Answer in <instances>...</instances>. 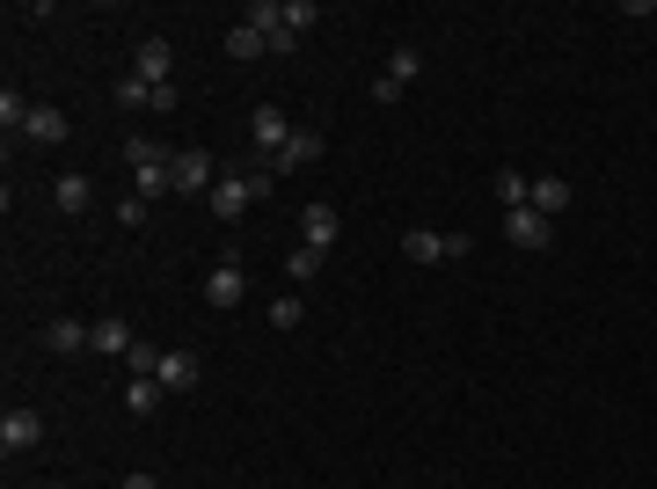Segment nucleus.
<instances>
[{"label":"nucleus","mask_w":657,"mask_h":489,"mask_svg":"<svg viewBox=\"0 0 657 489\" xmlns=\"http://www.w3.org/2000/svg\"><path fill=\"white\" fill-rule=\"evenodd\" d=\"M212 183H219V169H212V154H205V147L175 154V169H169V191L175 197H212Z\"/></svg>","instance_id":"obj_1"},{"label":"nucleus","mask_w":657,"mask_h":489,"mask_svg":"<svg viewBox=\"0 0 657 489\" xmlns=\"http://www.w3.org/2000/svg\"><path fill=\"white\" fill-rule=\"evenodd\" d=\"M337 234H343V212L329 205V197H307V212H300V242L329 256V248H337Z\"/></svg>","instance_id":"obj_2"},{"label":"nucleus","mask_w":657,"mask_h":489,"mask_svg":"<svg viewBox=\"0 0 657 489\" xmlns=\"http://www.w3.org/2000/svg\"><path fill=\"white\" fill-rule=\"evenodd\" d=\"M205 299H212V307H242V299H248V270H242V256H219V264L205 270Z\"/></svg>","instance_id":"obj_3"},{"label":"nucleus","mask_w":657,"mask_h":489,"mask_svg":"<svg viewBox=\"0 0 657 489\" xmlns=\"http://www.w3.org/2000/svg\"><path fill=\"white\" fill-rule=\"evenodd\" d=\"M504 242L526 248V256H540V248L556 242V220H540L534 205H519V212H504Z\"/></svg>","instance_id":"obj_4"},{"label":"nucleus","mask_w":657,"mask_h":489,"mask_svg":"<svg viewBox=\"0 0 657 489\" xmlns=\"http://www.w3.org/2000/svg\"><path fill=\"white\" fill-rule=\"evenodd\" d=\"M285 139H292V124H285V110H278V102L248 110V147H256V154H270V161H278V154H285Z\"/></svg>","instance_id":"obj_5"},{"label":"nucleus","mask_w":657,"mask_h":489,"mask_svg":"<svg viewBox=\"0 0 657 489\" xmlns=\"http://www.w3.org/2000/svg\"><path fill=\"white\" fill-rule=\"evenodd\" d=\"M132 74H139L146 88H169V74H175V45H169V37H146V45L132 51Z\"/></svg>","instance_id":"obj_6"},{"label":"nucleus","mask_w":657,"mask_h":489,"mask_svg":"<svg viewBox=\"0 0 657 489\" xmlns=\"http://www.w3.org/2000/svg\"><path fill=\"white\" fill-rule=\"evenodd\" d=\"M37 439H45V416H37V409H8V416H0V453H8V461L29 453Z\"/></svg>","instance_id":"obj_7"},{"label":"nucleus","mask_w":657,"mask_h":489,"mask_svg":"<svg viewBox=\"0 0 657 489\" xmlns=\"http://www.w3.org/2000/svg\"><path fill=\"white\" fill-rule=\"evenodd\" d=\"M205 205H212V220H227V227H234V220L248 212V205H256V191H248V175H219Z\"/></svg>","instance_id":"obj_8"},{"label":"nucleus","mask_w":657,"mask_h":489,"mask_svg":"<svg viewBox=\"0 0 657 489\" xmlns=\"http://www.w3.org/2000/svg\"><path fill=\"white\" fill-rule=\"evenodd\" d=\"M321 154H329V139H321V132H292V139H285V154H278L270 169H278V175H292V169H315Z\"/></svg>","instance_id":"obj_9"},{"label":"nucleus","mask_w":657,"mask_h":489,"mask_svg":"<svg viewBox=\"0 0 657 489\" xmlns=\"http://www.w3.org/2000/svg\"><path fill=\"white\" fill-rule=\"evenodd\" d=\"M51 205H59L66 220H81V212L96 205V183H88V175H59V183H51Z\"/></svg>","instance_id":"obj_10"},{"label":"nucleus","mask_w":657,"mask_h":489,"mask_svg":"<svg viewBox=\"0 0 657 489\" xmlns=\"http://www.w3.org/2000/svg\"><path fill=\"white\" fill-rule=\"evenodd\" d=\"M23 139H29V147H59V139H66V110L37 102V110H29V124H23Z\"/></svg>","instance_id":"obj_11"},{"label":"nucleus","mask_w":657,"mask_h":489,"mask_svg":"<svg viewBox=\"0 0 657 489\" xmlns=\"http://www.w3.org/2000/svg\"><path fill=\"white\" fill-rule=\"evenodd\" d=\"M526 205H534L540 220H556V212H570V205H577V191H570L562 175H540V183H534V197H526Z\"/></svg>","instance_id":"obj_12"},{"label":"nucleus","mask_w":657,"mask_h":489,"mask_svg":"<svg viewBox=\"0 0 657 489\" xmlns=\"http://www.w3.org/2000/svg\"><path fill=\"white\" fill-rule=\"evenodd\" d=\"M154 380H161L169 394H191L197 388V358L191 351H161V372H154Z\"/></svg>","instance_id":"obj_13"},{"label":"nucleus","mask_w":657,"mask_h":489,"mask_svg":"<svg viewBox=\"0 0 657 489\" xmlns=\"http://www.w3.org/2000/svg\"><path fill=\"white\" fill-rule=\"evenodd\" d=\"M132 343H139V337H132V321H124V315H96V351H102V358H124Z\"/></svg>","instance_id":"obj_14"},{"label":"nucleus","mask_w":657,"mask_h":489,"mask_svg":"<svg viewBox=\"0 0 657 489\" xmlns=\"http://www.w3.org/2000/svg\"><path fill=\"white\" fill-rule=\"evenodd\" d=\"M45 351H96V321H51Z\"/></svg>","instance_id":"obj_15"},{"label":"nucleus","mask_w":657,"mask_h":489,"mask_svg":"<svg viewBox=\"0 0 657 489\" xmlns=\"http://www.w3.org/2000/svg\"><path fill=\"white\" fill-rule=\"evenodd\" d=\"M402 256H410V264H446V234H431V227H410V234H402Z\"/></svg>","instance_id":"obj_16"},{"label":"nucleus","mask_w":657,"mask_h":489,"mask_svg":"<svg viewBox=\"0 0 657 489\" xmlns=\"http://www.w3.org/2000/svg\"><path fill=\"white\" fill-rule=\"evenodd\" d=\"M489 191H497V205H504V212H519V205L534 197V183H526L519 169H497V183H489Z\"/></svg>","instance_id":"obj_17"},{"label":"nucleus","mask_w":657,"mask_h":489,"mask_svg":"<svg viewBox=\"0 0 657 489\" xmlns=\"http://www.w3.org/2000/svg\"><path fill=\"white\" fill-rule=\"evenodd\" d=\"M161 394H169L161 380H124V409H132V416H154V409H161Z\"/></svg>","instance_id":"obj_18"},{"label":"nucleus","mask_w":657,"mask_h":489,"mask_svg":"<svg viewBox=\"0 0 657 489\" xmlns=\"http://www.w3.org/2000/svg\"><path fill=\"white\" fill-rule=\"evenodd\" d=\"M264 51H270V37H264V29H248V23H234V29H227V59H264Z\"/></svg>","instance_id":"obj_19"},{"label":"nucleus","mask_w":657,"mask_h":489,"mask_svg":"<svg viewBox=\"0 0 657 489\" xmlns=\"http://www.w3.org/2000/svg\"><path fill=\"white\" fill-rule=\"evenodd\" d=\"M416 74H424V51H416V45H394L388 51V81H394V88H410Z\"/></svg>","instance_id":"obj_20"},{"label":"nucleus","mask_w":657,"mask_h":489,"mask_svg":"<svg viewBox=\"0 0 657 489\" xmlns=\"http://www.w3.org/2000/svg\"><path fill=\"white\" fill-rule=\"evenodd\" d=\"M321 264H329V256L300 242V256H285V278H292V285H315V278H321Z\"/></svg>","instance_id":"obj_21"},{"label":"nucleus","mask_w":657,"mask_h":489,"mask_svg":"<svg viewBox=\"0 0 657 489\" xmlns=\"http://www.w3.org/2000/svg\"><path fill=\"white\" fill-rule=\"evenodd\" d=\"M124 372H132V380H154V372H161V351H154V343H132V351H124Z\"/></svg>","instance_id":"obj_22"},{"label":"nucleus","mask_w":657,"mask_h":489,"mask_svg":"<svg viewBox=\"0 0 657 489\" xmlns=\"http://www.w3.org/2000/svg\"><path fill=\"white\" fill-rule=\"evenodd\" d=\"M300 315H307V307H300V293H278V299H270V329H300Z\"/></svg>","instance_id":"obj_23"},{"label":"nucleus","mask_w":657,"mask_h":489,"mask_svg":"<svg viewBox=\"0 0 657 489\" xmlns=\"http://www.w3.org/2000/svg\"><path fill=\"white\" fill-rule=\"evenodd\" d=\"M118 110H154V88H146L139 74H124L118 81Z\"/></svg>","instance_id":"obj_24"},{"label":"nucleus","mask_w":657,"mask_h":489,"mask_svg":"<svg viewBox=\"0 0 657 489\" xmlns=\"http://www.w3.org/2000/svg\"><path fill=\"white\" fill-rule=\"evenodd\" d=\"M29 110H37V102H23L15 88H0V124H8V132H23V124H29Z\"/></svg>","instance_id":"obj_25"},{"label":"nucleus","mask_w":657,"mask_h":489,"mask_svg":"<svg viewBox=\"0 0 657 489\" xmlns=\"http://www.w3.org/2000/svg\"><path fill=\"white\" fill-rule=\"evenodd\" d=\"M315 23H321L315 0H285V29H292V37H300V29H315Z\"/></svg>","instance_id":"obj_26"},{"label":"nucleus","mask_w":657,"mask_h":489,"mask_svg":"<svg viewBox=\"0 0 657 489\" xmlns=\"http://www.w3.org/2000/svg\"><path fill=\"white\" fill-rule=\"evenodd\" d=\"M146 212H154V205H146L139 191H132V197H118V227H146Z\"/></svg>","instance_id":"obj_27"},{"label":"nucleus","mask_w":657,"mask_h":489,"mask_svg":"<svg viewBox=\"0 0 657 489\" xmlns=\"http://www.w3.org/2000/svg\"><path fill=\"white\" fill-rule=\"evenodd\" d=\"M124 489H161V482H154V475H124Z\"/></svg>","instance_id":"obj_28"}]
</instances>
